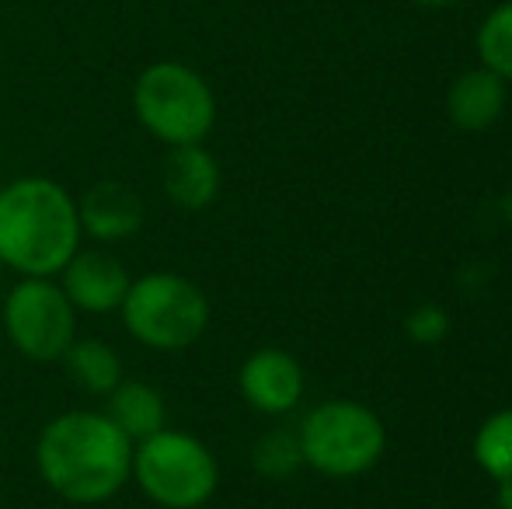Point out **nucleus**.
<instances>
[{
    "instance_id": "1",
    "label": "nucleus",
    "mask_w": 512,
    "mask_h": 509,
    "mask_svg": "<svg viewBox=\"0 0 512 509\" xmlns=\"http://www.w3.org/2000/svg\"><path fill=\"white\" fill-rule=\"evenodd\" d=\"M35 464L49 489L77 506L112 499L133 475V443L105 412H63L46 422Z\"/></svg>"
},
{
    "instance_id": "2",
    "label": "nucleus",
    "mask_w": 512,
    "mask_h": 509,
    "mask_svg": "<svg viewBox=\"0 0 512 509\" xmlns=\"http://www.w3.org/2000/svg\"><path fill=\"white\" fill-rule=\"evenodd\" d=\"M77 199L42 175L0 189V262L21 276H56L81 248Z\"/></svg>"
},
{
    "instance_id": "3",
    "label": "nucleus",
    "mask_w": 512,
    "mask_h": 509,
    "mask_svg": "<svg viewBox=\"0 0 512 509\" xmlns=\"http://www.w3.org/2000/svg\"><path fill=\"white\" fill-rule=\"evenodd\" d=\"M119 311L126 332L154 353H182L209 328L206 293L178 272H147L133 279Z\"/></svg>"
},
{
    "instance_id": "4",
    "label": "nucleus",
    "mask_w": 512,
    "mask_h": 509,
    "mask_svg": "<svg viewBox=\"0 0 512 509\" xmlns=\"http://www.w3.org/2000/svg\"><path fill=\"white\" fill-rule=\"evenodd\" d=\"M133 112L154 140L185 147V143H203L209 136L216 123V98L199 70L161 60L136 77Z\"/></svg>"
},
{
    "instance_id": "5",
    "label": "nucleus",
    "mask_w": 512,
    "mask_h": 509,
    "mask_svg": "<svg viewBox=\"0 0 512 509\" xmlns=\"http://www.w3.org/2000/svg\"><path fill=\"white\" fill-rule=\"evenodd\" d=\"M129 478H136L150 503L164 509H199L220 485V464L203 440L164 426L133 447Z\"/></svg>"
},
{
    "instance_id": "6",
    "label": "nucleus",
    "mask_w": 512,
    "mask_h": 509,
    "mask_svg": "<svg viewBox=\"0 0 512 509\" xmlns=\"http://www.w3.org/2000/svg\"><path fill=\"white\" fill-rule=\"evenodd\" d=\"M300 457L328 478H352L384 457L387 429L373 408L359 401H324L310 408L297 429Z\"/></svg>"
},
{
    "instance_id": "7",
    "label": "nucleus",
    "mask_w": 512,
    "mask_h": 509,
    "mask_svg": "<svg viewBox=\"0 0 512 509\" xmlns=\"http://www.w3.org/2000/svg\"><path fill=\"white\" fill-rule=\"evenodd\" d=\"M4 332L28 360H63L77 339V307L53 276H25L4 300Z\"/></svg>"
},
{
    "instance_id": "8",
    "label": "nucleus",
    "mask_w": 512,
    "mask_h": 509,
    "mask_svg": "<svg viewBox=\"0 0 512 509\" xmlns=\"http://www.w3.org/2000/svg\"><path fill=\"white\" fill-rule=\"evenodd\" d=\"M129 283L133 279L122 269L119 258L102 252V248H77L74 258L60 269V286L67 300L77 311L88 314L119 311Z\"/></svg>"
},
{
    "instance_id": "9",
    "label": "nucleus",
    "mask_w": 512,
    "mask_h": 509,
    "mask_svg": "<svg viewBox=\"0 0 512 509\" xmlns=\"http://www.w3.org/2000/svg\"><path fill=\"white\" fill-rule=\"evenodd\" d=\"M237 384L255 412L286 415L304 398V367L283 349H258L244 360Z\"/></svg>"
},
{
    "instance_id": "10",
    "label": "nucleus",
    "mask_w": 512,
    "mask_h": 509,
    "mask_svg": "<svg viewBox=\"0 0 512 509\" xmlns=\"http://www.w3.org/2000/svg\"><path fill=\"white\" fill-rule=\"evenodd\" d=\"M77 217H81V231L95 241H126L140 231L147 213L133 185L102 178L77 199Z\"/></svg>"
},
{
    "instance_id": "11",
    "label": "nucleus",
    "mask_w": 512,
    "mask_h": 509,
    "mask_svg": "<svg viewBox=\"0 0 512 509\" xmlns=\"http://www.w3.org/2000/svg\"><path fill=\"white\" fill-rule=\"evenodd\" d=\"M164 196L178 210H206L220 196V164L203 143L171 147L164 161Z\"/></svg>"
},
{
    "instance_id": "12",
    "label": "nucleus",
    "mask_w": 512,
    "mask_h": 509,
    "mask_svg": "<svg viewBox=\"0 0 512 509\" xmlns=\"http://www.w3.org/2000/svg\"><path fill=\"white\" fill-rule=\"evenodd\" d=\"M446 112H450V123L464 133L492 129L506 112V81L488 67L467 70L446 91Z\"/></svg>"
},
{
    "instance_id": "13",
    "label": "nucleus",
    "mask_w": 512,
    "mask_h": 509,
    "mask_svg": "<svg viewBox=\"0 0 512 509\" xmlns=\"http://www.w3.org/2000/svg\"><path fill=\"white\" fill-rule=\"evenodd\" d=\"M105 398V415L129 436L133 447L168 426V405H164V394L154 384L119 381Z\"/></svg>"
},
{
    "instance_id": "14",
    "label": "nucleus",
    "mask_w": 512,
    "mask_h": 509,
    "mask_svg": "<svg viewBox=\"0 0 512 509\" xmlns=\"http://www.w3.org/2000/svg\"><path fill=\"white\" fill-rule=\"evenodd\" d=\"M63 360H67V370H70V377H74V384L91 394H108L122 381L119 353L102 339H74V346L67 349Z\"/></svg>"
},
{
    "instance_id": "15",
    "label": "nucleus",
    "mask_w": 512,
    "mask_h": 509,
    "mask_svg": "<svg viewBox=\"0 0 512 509\" xmlns=\"http://www.w3.org/2000/svg\"><path fill=\"white\" fill-rule=\"evenodd\" d=\"M474 461L488 478H512V408L488 415L474 436Z\"/></svg>"
},
{
    "instance_id": "16",
    "label": "nucleus",
    "mask_w": 512,
    "mask_h": 509,
    "mask_svg": "<svg viewBox=\"0 0 512 509\" xmlns=\"http://www.w3.org/2000/svg\"><path fill=\"white\" fill-rule=\"evenodd\" d=\"M478 56L481 67L512 81V0L499 4L478 28Z\"/></svg>"
},
{
    "instance_id": "17",
    "label": "nucleus",
    "mask_w": 512,
    "mask_h": 509,
    "mask_svg": "<svg viewBox=\"0 0 512 509\" xmlns=\"http://www.w3.org/2000/svg\"><path fill=\"white\" fill-rule=\"evenodd\" d=\"M251 461H255V468L262 471V475H269V478L293 475V471L304 464L297 433H283V429H276V433H265L262 440L255 443V450H251Z\"/></svg>"
},
{
    "instance_id": "18",
    "label": "nucleus",
    "mask_w": 512,
    "mask_h": 509,
    "mask_svg": "<svg viewBox=\"0 0 512 509\" xmlns=\"http://www.w3.org/2000/svg\"><path fill=\"white\" fill-rule=\"evenodd\" d=\"M408 335L415 342H422V346H432V342H439L446 335V314L443 307H418L415 314L408 318Z\"/></svg>"
},
{
    "instance_id": "19",
    "label": "nucleus",
    "mask_w": 512,
    "mask_h": 509,
    "mask_svg": "<svg viewBox=\"0 0 512 509\" xmlns=\"http://www.w3.org/2000/svg\"><path fill=\"white\" fill-rule=\"evenodd\" d=\"M499 509H512V478L499 482Z\"/></svg>"
},
{
    "instance_id": "20",
    "label": "nucleus",
    "mask_w": 512,
    "mask_h": 509,
    "mask_svg": "<svg viewBox=\"0 0 512 509\" xmlns=\"http://www.w3.org/2000/svg\"><path fill=\"white\" fill-rule=\"evenodd\" d=\"M411 4H422V7H450V4H460V0H411Z\"/></svg>"
}]
</instances>
